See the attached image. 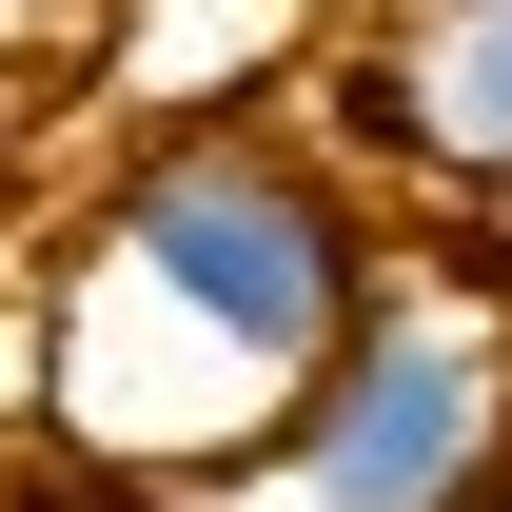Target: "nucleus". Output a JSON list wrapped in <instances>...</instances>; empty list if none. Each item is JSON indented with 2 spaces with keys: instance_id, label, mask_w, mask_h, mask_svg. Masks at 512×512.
<instances>
[{
  "instance_id": "f257e3e1",
  "label": "nucleus",
  "mask_w": 512,
  "mask_h": 512,
  "mask_svg": "<svg viewBox=\"0 0 512 512\" xmlns=\"http://www.w3.org/2000/svg\"><path fill=\"white\" fill-rule=\"evenodd\" d=\"M375 296H394V217L316 119H158V138H119V178L20 335H40L60 453L197 493L217 453H256L296 414V375Z\"/></svg>"
},
{
  "instance_id": "423d86ee",
  "label": "nucleus",
  "mask_w": 512,
  "mask_h": 512,
  "mask_svg": "<svg viewBox=\"0 0 512 512\" xmlns=\"http://www.w3.org/2000/svg\"><path fill=\"white\" fill-rule=\"evenodd\" d=\"M40 158V60H0V178Z\"/></svg>"
},
{
  "instance_id": "f03ea898",
  "label": "nucleus",
  "mask_w": 512,
  "mask_h": 512,
  "mask_svg": "<svg viewBox=\"0 0 512 512\" xmlns=\"http://www.w3.org/2000/svg\"><path fill=\"white\" fill-rule=\"evenodd\" d=\"M493 493H512V316L414 256L296 375V414L197 473V512H493Z\"/></svg>"
},
{
  "instance_id": "7ed1b4c3",
  "label": "nucleus",
  "mask_w": 512,
  "mask_h": 512,
  "mask_svg": "<svg viewBox=\"0 0 512 512\" xmlns=\"http://www.w3.org/2000/svg\"><path fill=\"white\" fill-rule=\"evenodd\" d=\"M355 138H394L414 178H512V0H394L335 60Z\"/></svg>"
},
{
  "instance_id": "0eeeda50",
  "label": "nucleus",
  "mask_w": 512,
  "mask_h": 512,
  "mask_svg": "<svg viewBox=\"0 0 512 512\" xmlns=\"http://www.w3.org/2000/svg\"><path fill=\"white\" fill-rule=\"evenodd\" d=\"M493 512H512V493H493Z\"/></svg>"
},
{
  "instance_id": "20e7f679",
  "label": "nucleus",
  "mask_w": 512,
  "mask_h": 512,
  "mask_svg": "<svg viewBox=\"0 0 512 512\" xmlns=\"http://www.w3.org/2000/svg\"><path fill=\"white\" fill-rule=\"evenodd\" d=\"M335 0H119L99 20V99H119L138 138L158 119H276V79L316 60Z\"/></svg>"
},
{
  "instance_id": "39448f33",
  "label": "nucleus",
  "mask_w": 512,
  "mask_h": 512,
  "mask_svg": "<svg viewBox=\"0 0 512 512\" xmlns=\"http://www.w3.org/2000/svg\"><path fill=\"white\" fill-rule=\"evenodd\" d=\"M0 512H197V493H178V473H99V453H40Z\"/></svg>"
}]
</instances>
